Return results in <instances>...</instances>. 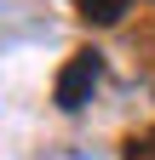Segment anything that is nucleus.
I'll return each mask as SVG.
<instances>
[{
  "instance_id": "2",
  "label": "nucleus",
  "mask_w": 155,
  "mask_h": 160,
  "mask_svg": "<svg viewBox=\"0 0 155 160\" xmlns=\"http://www.w3.org/2000/svg\"><path fill=\"white\" fill-rule=\"evenodd\" d=\"M126 6H132V0H81V17H86V23H98V29H109V23H121V17H126Z\"/></svg>"
},
{
  "instance_id": "1",
  "label": "nucleus",
  "mask_w": 155,
  "mask_h": 160,
  "mask_svg": "<svg viewBox=\"0 0 155 160\" xmlns=\"http://www.w3.org/2000/svg\"><path fill=\"white\" fill-rule=\"evenodd\" d=\"M98 80H104V57L92 52V46H81L69 57L63 69H57V86H52V103L63 109V114H81L86 103H92V92H98Z\"/></svg>"
}]
</instances>
